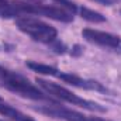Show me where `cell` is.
I'll use <instances>...</instances> for the list:
<instances>
[{"instance_id":"cell-12","label":"cell","mask_w":121,"mask_h":121,"mask_svg":"<svg viewBox=\"0 0 121 121\" xmlns=\"http://www.w3.org/2000/svg\"><path fill=\"white\" fill-rule=\"evenodd\" d=\"M83 54V48L80 47V45H75L73 48H72V51H70V55L72 56H80Z\"/></svg>"},{"instance_id":"cell-9","label":"cell","mask_w":121,"mask_h":121,"mask_svg":"<svg viewBox=\"0 0 121 121\" xmlns=\"http://www.w3.org/2000/svg\"><path fill=\"white\" fill-rule=\"evenodd\" d=\"M78 13H79L80 17L85 18L86 21H90V23H94V24L106 23V17H104L101 13H99V11H96V10H93V9H89V7H79V11H78Z\"/></svg>"},{"instance_id":"cell-19","label":"cell","mask_w":121,"mask_h":121,"mask_svg":"<svg viewBox=\"0 0 121 121\" xmlns=\"http://www.w3.org/2000/svg\"><path fill=\"white\" fill-rule=\"evenodd\" d=\"M120 13H121V11H120Z\"/></svg>"},{"instance_id":"cell-11","label":"cell","mask_w":121,"mask_h":121,"mask_svg":"<svg viewBox=\"0 0 121 121\" xmlns=\"http://www.w3.org/2000/svg\"><path fill=\"white\" fill-rule=\"evenodd\" d=\"M49 47H51V49H52L54 52H56V54H65V52L68 51V47H66L63 42L58 41V39H56V41H54Z\"/></svg>"},{"instance_id":"cell-18","label":"cell","mask_w":121,"mask_h":121,"mask_svg":"<svg viewBox=\"0 0 121 121\" xmlns=\"http://www.w3.org/2000/svg\"><path fill=\"white\" fill-rule=\"evenodd\" d=\"M0 49H1V48H0Z\"/></svg>"},{"instance_id":"cell-10","label":"cell","mask_w":121,"mask_h":121,"mask_svg":"<svg viewBox=\"0 0 121 121\" xmlns=\"http://www.w3.org/2000/svg\"><path fill=\"white\" fill-rule=\"evenodd\" d=\"M54 1L58 3V4H60V7L65 9L66 11H69L70 14H76V13L79 11V7L76 6V3H73V1H70V0H54Z\"/></svg>"},{"instance_id":"cell-17","label":"cell","mask_w":121,"mask_h":121,"mask_svg":"<svg viewBox=\"0 0 121 121\" xmlns=\"http://www.w3.org/2000/svg\"><path fill=\"white\" fill-rule=\"evenodd\" d=\"M0 121H3V120H0Z\"/></svg>"},{"instance_id":"cell-14","label":"cell","mask_w":121,"mask_h":121,"mask_svg":"<svg viewBox=\"0 0 121 121\" xmlns=\"http://www.w3.org/2000/svg\"><path fill=\"white\" fill-rule=\"evenodd\" d=\"M31 1H37V3H41L42 0H31Z\"/></svg>"},{"instance_id":"cell-7","label":"cell","mask_w":121,"mask_h":121,"mask_svg":"<svg viewBox=\"0 0 121 121\" xmlns=\"http://www.w3.org/2000/svg\"><path fill=\"white\" fill-rule=\"evenodd\" d=\"M82 37L90 44L121 52V37L116 34L101 30H94V28H85L82 31Z\"/></svg>"},{"instance_id":"cell-8","label":"cell","mask_w":121,"mask_h":121,"mask_svg":"<svg viewBox=\"0 0 121 121\" xmlns=\"http://www.w3.org/2000/svg\"><path fill=\"white\" fill-rule=\"evenodd\" d=\"M0 114H1L3 117L10 118L11 121H34L31 117H28L27 114H24V113H21L20 110L11 107L10 104L4 103L3 100H0Z\"/></svg>"},{"instance_id":"cell-13","label":"cell","mask_w":121,"mask_h":121,"mask_svg":"<svg viewBox=\"0 0 121 121\" xmlns=\"http://www.w3.org/2000/svg\"><path fill=\"white\" fill-rule=\"evenodd\" d=\"M94 3H99V4H103V6H114L117 3V0H91Z\"/></svg>"},{"instance_id":"cell-6","label":"cell","mask_w":121,"mask_h":121,"mask_svg":"<svg viewBox=\"0 0 121 121\" xmlns=\"http://www.w3.org/2000/svg\"><path fill=\"white\" fill-rule=\"evenodd\" d=\"M37 111L56 118V120H63V121H110L106 118H100V117H90V116H85L79 111L70 110V108H65L60 107L58 104H52V106H42V107H37Z\"/></svg>"},{"instance_id":"cell-1","label":"cell","mask_w":121,"mask_h":121,"mask_svg":"<svg viewBox=\"0 0 121 121\" xmlns=\"http://www.w3.org/2000/svg\"><path fill=\"white\" fill-rule=\"evenodd\" d=\"M0 87L11 91V93H16L21 97L30 99V100L48 101V103L56 104V101L52 96H49L48 93L38 89L27 78H24L23 75H20L14 70H10L1 65H0Z\"/></svg>"},{"instance_id":"cell-15","label":"cell","mask_w":121,"mask_h":121,"mask_svg":"<svg viewBox=\"0 0 121 121\" xmlns=\"http://www.w3.org/2000/svg\"><path fill=\"white\" fill-rule=\"evenodd\" d=\"M0 100H3V99H1V97H0Z\"/></svg>"},{"instance_id":"cell-16","label":"cell","mask_w":121,"mask_h":121,"mask_svg":"<svg viewBox=\"0 0 121 121\" xmlns=\"http://www.w3.org/2000/svg\"><path fill=\"white\" fill-rule=\"evenodd\" d=\"M0 17H1V14H0Z\"/></svg>"},{"instance_id":"cell-2","label":"cell","mask_w":121,"mask_h":121,"mask_svg":"<svg viewBox=\"0 0 121 121\" xmlns=\"http://www.w3.org/2000/svg\"><path fill=\"white\" fill-rule=\"evenodd\" d=\"M26 66L31 69L32 72H37L39 75H45V76H52L62 80L66 85L79 87V89H86V90H93V91H99V93H108V89L106 86H103L100 82L93 80V79H85L82 76H78L75 73L70 72H62L58 68L47 65V63H39L35 60H27Z\"/></svg>"},{"instance_id":"cell-5","label":"cell","mask_w":121,"mask_h":121,"mask_svg":"<svg viewBox=\"0 0 121 121\" xmlns=\"http://www.w3.org/2000/svg\"><path fill=\"white\" fill-rule=\"evenodd\" d=\"M14 7H16L18 17H21L23 14H27V16L31 14V16H42L47 18H52L60 23L73 21V14H70L65 9L56 7V6H47L41 3H27V1L14 0Z\"/></svg>"},{"instance_id":"cell-4","label":"cell","mask_w":121,"mask_h":121,"mask_svg":"<svg viewBox=\"0 0 121 121\" xmlns=\"http://www.w3.org/2000/svg\"><path fill=\"white\" fill-rule=\"evenodd\" d=\"M16 26L21 32H24L34 41L41 42V44L51 45L54 41L58 39V30L55 27L35 17L21 16L16 18Z\"/></svg>"},{"instance_id":"cell-3","label":"cell","mask_w":121,"mask_h":121,"mask_svg":"<svg viewBox=\"0 0 121 121\" xmlns=\"http://www.w3.org/2000/svg\"><path fill=\"white\" fill-rule=\"evenodd\" d=\"M37 83L38 86L48 93L49 96L58 99L60 101H65V103H69L72 106H78V107H82L85 110H89V111H94V113H106L107 108L96 101H91V100H87V99H83L78 94H75L73 91H70L69 89L60 86L58 83H54V82H49V80H45V79H41L38 78L37 79Z\"/></svg>"}]
</instances>
